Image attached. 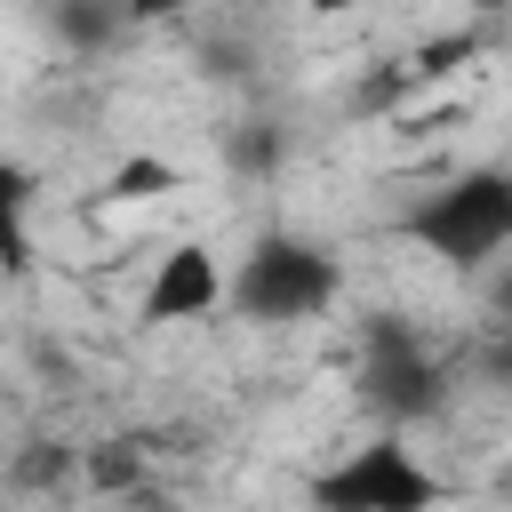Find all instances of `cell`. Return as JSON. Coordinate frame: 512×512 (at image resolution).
Segmentation results:
<instances>
[{"label":"cell","instance_id":"6da1fadb","mask_svg":"<svg viewBox=\"0 0 512 512\" xmlns=\"http://www.w3.org/2000/svg\"><path fill=\"white\" fill-rule=\"evenodd\" d=\"M400 232L448 272H488L512 248V168H456L400 216Z\"/></svg>","mask_w":512,"mask_h":512},{"label":"cell","instance_id":"7a4b0ae2","mask_svg":"<svg viewBox=\"0 0 512 512\" xmlns=\"http://www.w3.org/2000/svg\"><path fill=\"white\" fill-rule=\"evenodd\" d=\"M232 312L240 320H264V328H288V320H320L336 296H344V264L328 240H304V232H264L240 272L224 280Z\"/></svg>","mask_w":512,"mask_h":512},{"label":"cell","instance_id":"3957f363","mask_svg":"<svg viewBox=\"0 0 512 512\" xmlns=\"http://www.w3.org/2000/svg\"><path fill=\"white\" fill-rule=\"evenodd\" d=\"M352 392H360V408H368L384 432H400V424L440 416V400H448V360L432 352V336H424L416 320L376 312V320L360 328V368H352Z\"/></svg>","mask_w":512,"mask_h":512},{"label":"cell","instance_id":"277c9868","mask_svg":"<svg viewBox=\"0 0 512 512\" xmlns=\"http://www.w3.org/2000/svg\"><path fill=\"white\" fill-rule=\"evenodd\" d=\"M432 504H440V472L400 432L360 440L304 488V512H432Z\"/></svg>","mask_w":512,"mask_h":512},{"label":"cell","instance_id":"5b68a950","mask_svg":"<svg viewBox=\"0 0 512 512\" xmlns=\"http://www.w3.org/2000/svg\"><path fill=\"white\" fill-rule=\"evenodd\" d=\"M224 304V264H216V248H200V240H176L160 264H152V280H144V328H176V320H208Z\"/></svg>","mask_w":512,"mask_h":512},{"label":"cell","instance_id":"8992f818","mask_svg":"<svg viewBox=\"0 0 512 512\" xmlns=\"http://www.w3.org/2000/svg\"><path fill=\"white\" fill-rule=\"evenodd\" d=\"M32 200H40V176H32L24 160H0V264H8V272L32 264V240H24Z\"/></svg>","mask_w":512,"mask_h":512},{"label":"cell","instance_id":"52a82bcc","mask_svg":"<svg viewBox=\"0 0 512 512\" xmlns=\"http://www.w3.org/2000/svg\"><path fill=\"white\" fill-rule=\"evenodd\" d=\"M48 24H56V40H72V48H104V40L128 32V16L104 8V0H48Z\"/></svg>","mask_w":512,"mask_h":512},{"label":"cell","instance_id":"ba28073f","mask_svg":"<svg viewBox=\"0 0 512 512\" xmlns=\"http://www.w3.org/2000/svg\"><path fill=\"white\" fill-rule=\"evenodd\" d=\"M104 192H112V200H152V192H176V168H168V160H128V168H112Z\"/></svg>","mask_w":512,"mask_h":512},{"label":"cell","instance_id":"9c48e42d","mask_svg":"<svg viewBox=\"0 0 512 512\" xmlns=\"http://www.w3.org/2000/svg\"><path fill=\"white\" fill-rule=\"evenodd\" d=\"M104 8H120L128 24H160V16H184L192 0H104Z\"/></svg>","mask_w":512,"mask_h":512},{"label":"cell","instance_id":"30bf717a","mask_svg":"<svg viewBox=\"0 0 512 512\" xmlns=\"http://www.w3.org/2000/svg\"><path fill=\"white\" fill-rule=\"evenodd\" d=\"M488 368H496V376L512 384V320H504V336H496V352H488Z\"/></svg>","mask_w":512,"mask_h":512},{"label":"cell","instance_id":"8fae6325","mask_svg":"<svg viewBox=\"0 0 512 512\" xmlns=\"http://www.w3.org/2000/svg\"><path fill=\"white\" fill-rule=\"evenodd\" d=\"M488 304H496V312H504V320H512V264H504V272H496V288H488Z\"/></svg>","mask_w":512,"mask_h":512},{"label":"cell","instance_id":"7c38bea8","mask_svg":"<svg viewBox=\"0 0 512 512\" xmlns=\"http://www.w3.org/2000/svg\"><path fill=\"white\" fill-rule=\"evenodd\" d=\"M464 8H504V0H464Z\"/></svg>","mask_w":512,"mask_h":512},{"label":"cell","instance_id":"4fadbf2b","mask_svg":"<svg viewBox=\"0 0 512 512\" xmlns=\"http://www.w3.org/2000/svg\"><path fill=\"white\" fill-rule=\"evenodd\" d=\"M312 8H352V0H312Z\"/></svg>","mask_w":512,"mask_h":512},{"label":"cell","instance_id":"5bb4252c","mask_svg":"<svg viewBox=\"0 0 512 512\" xmlns=\"http://www.w3.org/2000/svg\"><path fill=\"white\" fill-rule=\"evenodd\" d=\"M120 512H128V504H120ZM136 512H160V504H136Z\"/></svg>","mask_w":512,"mask_h":512}]
</instances>
